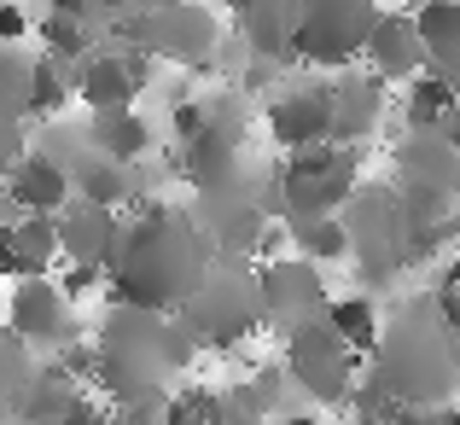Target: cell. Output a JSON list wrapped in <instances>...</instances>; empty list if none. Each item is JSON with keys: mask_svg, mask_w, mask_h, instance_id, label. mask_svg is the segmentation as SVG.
<instances>
[{"mask_svg": "<svg viewBox=\"0 0 460 425\" xmlns=\"http://www.w3.org/2000/svg\"><path fill=\"white\" fill-rule=\"evenodd\" d=\"M216 269V239L204 222L169 210L164 199H146L140 216L123 227V251L111 262V303L135 309H181Z\"/></svg>", "mask_w": 460, "mask_h": 425, "instance_id": "cell-1", "label": "cell"}, {"mask_svg": "<svg viewBox=\"0 0 460 425\" xmlns=\"http://www.w3.org/2000/svg\"><path fill=\"white\" fill-rule=\"evenodd\" d=\"M396 175H402V187L460 199V146L443 128H408V140L396 146Z\"/></svg>", "mask_w": 460, "mask_h": 425, "instance_id": "cell-15", "label": "cell"}, {"mask_svg": "<svg viewBox=\"0 0 460 425\" xmlns=\"http://www.w3.org/2000/svg\"><path fill=\"white\" fill-rule=\"evenodd\" d=\"M100 391L111 403H146V396H169L164 385L181 367H192L199 332L164 309H135V303H111L100 321Z\"/></svg>", "mask_w": 460, "mask_h": 425, "instance_id": "cell-2", "label": "cell"}, {"mask_svg": "<svg viewBox=\"0 0 460 425\" xmlns=\"http://www.w3.org/2000/svg\"><path fill=\"white\" fill-rule=\"evenodd\" d=\"M18 245H23V257L35 262V274H47L58 257H65V239H58V216H18Z\"/></svg>", "mask_w": 460, "mask_h": 425, "instance_id": "cell-28", "label": "cell"}, {"mask_svg": "<svg viewBox=\"0 0 460 425\" xmlns=\"http://www.w3.org/2000/svg\"><path fill=\"white\" fill-rule=\"evenodd\" d=\"M286 373H292V385L304 396H314V403H326V408H344L361 385V356L321 314V321H304V326L286 332Z\"/></svg>", "mask_w": 460, "mask_h": 425, "instance_id": "cell-8", "label": "cell"}, {"mask_svg": "<svg viewBox=\"0 0 460 425\" xmlns=\"http://www.w3.org/2000/svg\"><path fill=\"white\" fill-rule=\"evenodd\" d=\"M82 391H88V385H82L76 373H65V367H58V356H53L41 373H35L30 396H23V408H18V425H53V420L65 414V408L76 403Z\"/></svg>", "mask_w": 460, "mask_h": 425, "instance_id": "cell-21", "label": "cell"}, {"mask_svg": "<svg viewBox=\"0 0 460 425\" xmlns=\"http://www.w3.org/2000/svg\"><path fill=\"white\" fill-rule=\"evenodd\" d=\"M216 396H222V391H204V385H181V391H169L164 425H216Z\"/></svg>", "mask_w": 460, "mask_h": 425, "instance_id": "cell-31", "label": "cell"}, {"mask_svg": "<svg viewBox=\"0 0 460 425\" xmlns=\"http://www.w3.org/2000/svg\"><path fill=\"white\" fill-rule=\"evenodd\" d=\"M58 239H65V262H88V269L111 274L117 251H123V222H117L111 204L70 199L65 210H58Z\"/></svg>", "mask_w": 460, "mask_h": 425, "instance_id": "cell-13", "label": "cell"}, {"mask_svg": "<svg viewBox=\"0 0 460 425\" xmlns=\"http://www.w3.org/2000/svg\"><path fill=\"white\" fill-rule=\"evenodd\" d=\"M169 128H175V140H199L204 128H210V100H175V111H169Z\"/></svg>", "mask_w": 460, "mask_h": 425, "instance_id": "cell-33", "label": "cell"}, {"mask_svg": "<svg viewBox=\"0 0 460 425\" xmlns=\"http://www.w3.org/2000/svg\"><path fill=\"white\" fill-rule=\"evenodd\" d=\"M53 425H117V414H105V408L93 403L88 391H82V396H76V403H70V408H65V414H58Z\"/></svg>", "mask_w": 460, "mask_h": 425, "instance_id": "cell-36", "label": "cell"}, {"mask_svg": "<svg viewBox=\"0 0 460 425\" xmlns=\"http://www.w3.org/2000/svg\"><path fill=\"white\" fill-rule=\"evenodd\" d=\"M181 321L199 332L204 350H234L269 321V303H262L257 274H245V262H222L216 257L210 280L181 303Z\"/></svg>", "mask_w": 460, "mask_h": 425, "instance_id": "cell-5", "label": "cell"}, {"mask_svg": "<svg viewBox=\"0 0 460 425\" xmlns=\"http://www.w3.org/2000/svg\"><path fill=\"white\" fill-rule=\"evenodd\" d=\"M0 280H35V262L23 257V245H18V227H0Z\"/></svg>", "mask_w": 460, "mask_h": 425, "instance_id": "cell-34", "label": "cell"}, {"mask_svg": "<svg viewBox=\"0 0 460 425\" xmlns=\"http://www.w3.org/2000/svg\"><path fill=\"white\" fill-rule=\"evenodd\" d=\"M344 227H349V257H356L367 286H391L396 274L414 262V239H408V216H402V187H356V199L344 204Z\"/></svg>", "mask_w": 460, "mask_h": 425, "instance_id": "cell-4", "label": "cell"}, {"mask_svg": "<svg viewBox=\"0 0 460 425\" xmlns=\"http://www.w3.org/2000/svg\"><path fill=\"white\" fill-rule=\"evenodd\" d=\"M379 111H385V82L379 76L332 82V140L338 146H361L379 128Z\"/></svg>", "mask_w": 460, "mask_h": 425, "instance_id": "cell-19", "label": "cell"}, {"mask_svg": "<svg viewBox=\"0 0 460 425\" xmlns=\"http://www.w3.org/2000/svg\"><path fill=\"white\" fill-rule=\"evenodd\" d=\"M70 192H76V175H70V164L53 157V152H23L18 169L6 175V199L18 204L23 216H58L70 204Z\"/></svg>", "mask_w": 460, "mask_h": 425, "instance_id": "cell-17", "label": "cell"}, {"mask_svg": "<svg viewBox=\"0 0 460 425\" xmlns=\"http://www.w3.org/2000/svg\"><path fill=\"white\" fill-rule=\"evenodd\" d=\"M361 164H356V146H304L280 164L274 175V192H280V216L286 222H309V216H338L361 187Z\"/></svg>", "mask_w": 460, "mask_h": 425, "instance_id": "cell-6", "label": "cell"}, {"mask_svg": "<svg viewBox=\"0 0 460 425\" xmlns=\"http://www.w3.org/2000/svg\"><path fill=\"white\" fill-rule=\"evenodd\" d=\"M443 286H455V291H460V251L449 257V269H443Z\"/></svg>", "mask_w": 460, "mask_h": 425, "instance_id": "cell-41", "label": "cell"}, {"mask_svg": "<svg viewBox=\"0 0 460 425\" xmlns=\"http://www.w3.org/2000/svg\"><path fill=\"white\" fill-rule=\"evenodd\" d=\"M117 41L140 47L152 58H175V65H192V70H216L210 53H216V18L192 0H140L135 12L111 23Z\"/></svg>", "mask_w": 460, "mask_h": 425, "instance_id": "cell-7", "label": "cell"}, {"mask_svg": "<svg viewBox=\"0 0 460 425\" xmlns=\"http://www.w3.org/2000/svg\"><path fill=\"white\" fill-rule=\"evenodd\" d=\"M257 286H262V303H269V321L280 332H292L304 321H321L332 309V297H326V286H321L309 257H269L257 269Z\"/></svg>", "mask_w": 460, "mask_h": 425, "instance_id": "cell-11", "label": "cell"}, {"mask_svg": "<svg viewBox=\"0 0 460 425\" xmlns=\"http://www.w3.org/2000/svg\"><path fill=\"white\" fill-rule=\"evenodd\" d=\"M6 326L23 338V344H41V350H65L70 338H82L76 314H70V291L47 274L35 280H18L6 297Z\"/></svg>", "mask_w": 460, "mask_h": 425, "instance_id": "cell-10", "label": "cell"}, {"mask_svg": "<svg viewBox=\"0 0 460 425\" xmlns=\"http://www.w3.org/2000/svg\"><path fill=\"white\" fill-rule=\"evenodd\" d=\"M152 53L128 47V53H88L76 65V100L88 111H123L140 100V88H152Z\"/></svg>", "mask_w": 460, "mask_h": 425, "instance_id": "cell-12", "label": "cell"}, {"mask_svg": "<svg viewBox=\"0 0 460 425\" xmlns=\"http://www.w3.org/2000/svg\"><path fill=\"white\" fill-rule=\"evenodd\" d=\"M373 373L408 408H449V396L460 391V344L438 303H408V309L391 314Z\"/></svg>", "mask_w": 460, "mask_h": 425, "instance_id": "cell-3", "label": "cell"}, {"mask_svg": "<svg viewBox=\"0 0 460 425\" xmlns=\"http://www.w3.org/2000/svg\"><path fill=\"white\" fill-rule=\"evenodd\" d=\"M88 146H93V152H105V157H117V164H135V157H146L152 128H146V117H135L128 105H123V111H93Z\"/></svg>", "mask_w": 460, "mask_h": 425, "instance_id": "cell-22", "label": "cell"}, {"mask_svg": "<svg viewBox=\"0 0 460 425\" xmlns=\"http://www.w3.org/2000/svg\"><path fill=\"white\" fill-rule=\"evenodd\" d=\"M23 157V117H6L0 111V175H12Z\"/></svg>", "mask_w": 460, "mask_h": 425, "instance_id": "cell-35", "label": "cell"}, {"mask_svg": "<svg viewBox=\"0 0 460 425\" xmlns=\"http://www.w3.org/2000/svg\"><path fill=\"white\" fill-rule=\"evenodd\" d=\"M460 111V88L443 70L408 82V128H449V117Z\"/></svg>", "mask_w": 460, "mask_h": 425, "instance_id": "cell-23", "label": "cell"}, {"mask_svg": "<svg viewBox=\"0 0 460 425\" xmlns=\"http://www.w3.org/2000/svg\"><path fill=\"white\" fill-rule=\"evenodd\" d=\"M391 425H460L455 408H396Z\"/></svg>", "mask_w": 460, "mask_h": 425, "instance_id": "cell-38", "label": "cell"}, {"mask_svg": "<svg viewBox=\"0 0 460 425\" xmlns=\"http://www.w3.org/2000/svg\"><path fill=\"white\" fill-rule=\"evenodd\" d=\"M70 175H76V199L111 204V210H123V204L135 199V187H140V181L128 175V164H117V157H105V152L70 157Z\"/></svg>", "mask_w": 460, "mask_h": 425, "instance_id": "cell-20", "label": "cell"}, {"mask_svg": "<svg viewBox=\"0 0 460 425\" xmlns=\"http://www.w3.org/2000/svg\"><path fill=\"white\" fill-rule=\"evenodd\" d=\"M443 135H449V140H455V146H460V111H455V117H449V128H443Z\"/></svg>", "mask_w": 460, "mask_h": 425, "instance_id": "cell-42", "label": "cell"}, {"mask_svg": "<svg viewBox=\"0 0 460 425\" xmlns=\"http://www.w3.org/2000/svg\"><path fill=\"white\" fill-rule=\"evenodd\" d=\"M361 58L373 65L379 82H414L420 65L431 58V47H426V35H420V18H408V12H379Z\"/></svg>", "mask_w": 460, "mask_h": 425, "instance_id": "cell-16", "label": "cell"}, {"mask_svg": "<svg viewBox=\"0 0 460 425\" xmlns=\"http://www.w3.org/2000/svg\"><path fill=\"white\" fill-rule=\"evenodd\" d=\"M326 321L338 326V332L349 338V350L356 356H379V338H385V326H379V303L373 297H332V309H326Z\"/></svg>", "mask_w": 460, "mask_h": 425, "instance_id": "cell-25", "label": "cell"}, {"mask_svg": "<svg viewBox=\"0 0 460 425\" xmlns=\"http://www.w3.org/2000/svg\"><path fill=\"white\" fill-rule=\"evenodd\" d=\"M100 274H105V269H88V262H70V274H65L58 286H65V291H70V303H76V297H88V291H100Z\"/></svg>", "mask_w": 460, "mask_h": 425, "instance_id": "cell-39", "label": "cell"}, {"mask_svg": "<svg viewBox=\"0 0 460 425\" xmlns=\"http://www.w3.org/2000/svg\"><path fill=\"white\" fill-rule=\"evenodd\" d=\"M216 425H269V408L251 396V385H234L216 396Z\"/></svg>", "mask_w": 460, "mask_h": 425, "instance_id": "cell-32", "label": "cell"}, {"mask_svg": "<svg viewBox=\"0 0 460 425\" xmlns=\"http://www.w3.org/2000/svg\"><path fill=\"white\" fill-rule=\"evenodd\" d=\"M269 425H321V420H314V414H274Z\"/></svg>", "mask_w": 460, "mask_h": 425, "instance_id": "cell-40", "label": "cell"}, {"mask_svg": "<svg viewBox=\"0 0 460 425\" xmlns=\"http://www.w3.org/2000/svg\"><path fill=\"white\" fill-rule=\"evenodd\" d=\"M41 41H47V53H65V58H88L93 53V23L88 18H76V12H47L41 18Z\"/></svg>", "mask_w": 460, "mask_h": 425, "instance_id": "cell-29", "label": "cell"}, {"mask_svg": "<svg viewBox=\"0 0 460 425\" xmlns=\"http://www.w3.org/2000/svg\"><path fill=\"white\" fill-rule=\"evenodd\" d=\"M70 93H76V65L65 53H41L35 58V82H30V117H58Z\"/></svg>", "mask_w": 460, "mask_h": 425, "instance_id": "cell-26", "label": "cell"}, {"mask_svg": "<svg viewBox=\"0 0 460 425\" xmlns=\"http://www.w3.org/2000/svg\"><path fill=\"white\" fill-rule=\"evenodd\" d=\"M269 135L280 140L286 152L326 146L332 140V88H326V82H309V88L274 93L269 100Z\"/></svg>", "mask_w": 460, "mask_h": 425, "instance_id": "cell-14", "label": "cell"}, {"mask_svg": "<svg viewBox=\"0 0 460 425\" xmlns=\"http://www.w3.org/2000/svg\"><path fill=\"white\" fill-rule=\"evenodd\" d=\"M23 30H30V12H23L18 0H0V47L23 41Z\"/></svg>", "mask_w": 460, "mask_h": 425, "instance_id": "cell-37", "label": "cell"}, {"mask_svg": "<svg viewBox=\"0 0 460 425\" xmlns=\"http://www.w3.org/2000/svg\"><path fill=\"white\" fill-rule=\"evenodd\" d=\"M175 169L192 181V192H227V187H239V140L222 135V128H204L199 140L181 146Z\"/></svg>", "mask_w": 460, "mask_h": 425, "instance_id": "cell-18", "label": "cell"}, {"mask_svg": "<svg viewBox=\"0 0 460 425\" xmlns=\"http://www.w3.org/2000/svg\"><path fill=\"white\" fill-rule=\"evenodd\" d=\"M0 199H6V175H0Z\"/></svg>", "mask_w": 460, "mask_h": 425, "instance_id": "cell-43", "label": "cell"}, {"mask_svg": "<svg viewBox=\"0 0 460 425\" xmlns=\"http://www.w3.org/2000/svg\"><path fill=\"white\" fill-rule=\"evenodd\" d=\"M30 82L35 58H23L18 47H0V111L6 117H30Z\"/></svg>", "mask_w": 460, "mask_h": 425, "instance_id": "cell-30", "label": "cell"}, {"mask_svg": "<svg viewBox=\"0 0 460 425\" xmlns=\"http://www.w3.org/2000/svg\"><path fill=\"white\" fill-rule=\"evenodd\" d=\"M35 373L41 367H30V344H23L12 326H0V420H18Z\"/></svg>", "mask_w": 460, "mask_h": 425, "instance_id": "cell-24", "label": "cell"}, {"mask_svg": "<svg viewBox=\"0 0 460 425\" xmlns=\"http://www.w3.org/2000/svg\"><path fill=\"white\" fill-rule=\"evenodd\" d=\"M373 23H379L373 0H297V58L349 65L356 53H367Z\"/></svg>", "mask_w": 460, "mask_h": 425, "instance_id": "cell-9", "label": "cell"}, {"mask_svg": "<svg viewBox=\"0 0 460 425\" xmlns=\"http://www.w3.org/2000/svg\"><path fill=\"white\" fill-rule=\"evenodd\" d=\"M292 245L309 262H344L349 257V227H344V216H309V222H292Z\"/></svg>", "mask_w": 460, "mask_h": 425, "instance_id": "cell-27", "label": "cell"}]
</instances>
